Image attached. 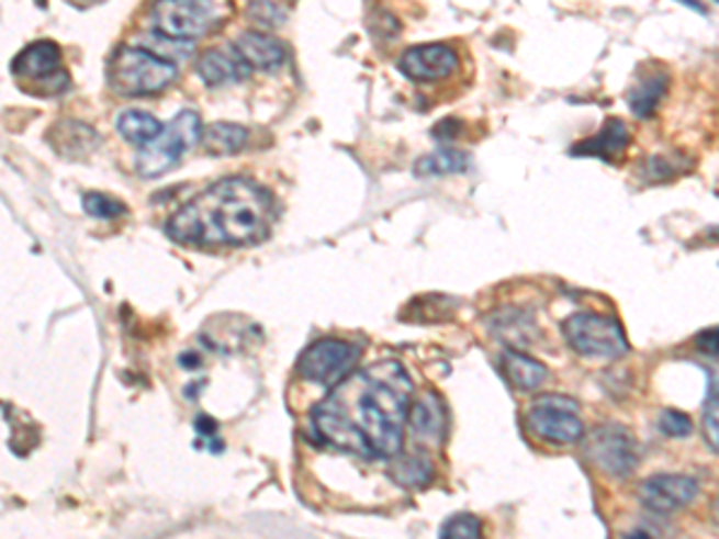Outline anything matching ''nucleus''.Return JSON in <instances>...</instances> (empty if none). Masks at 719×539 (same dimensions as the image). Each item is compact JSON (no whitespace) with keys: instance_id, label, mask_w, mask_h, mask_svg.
I'll list each match as a JSON object with an SVG mask.
<instances>
[{"instance_id":"obj_1","label":"nucleus","mask_w":719,"mask_h":539,"mask_svg":"<svg viewBox=\"0 0 719 539\" xmlns=\"http://www.w3.org/2000/svg\"><path fill=\"white\" fill-rule=\"evenodd\" d=\"M413 381L396 360L356 367L329 389L315 411L319 439L362 458H396L403 449Z\"/></svg>"},{"instance_id":"obj_2","label":"nucleus","mask_w":719,"mask_h":539,"mask_svg":"<svg viewBox=\"0 0 719 539\" xmlns=\"http://www.w3.org/2000/svg\"><path fill=\"white\" fill-rule=\"evenodd\" d=\"M273 223L269 190L250 178H224L180 206L166 231L180 245L240 247L265 240Z\"/></svg>"},{"instance_id":"obj_3","label":"nucleus","mask_w":719,"mask_h":539,"mask_svg":"<svg viewBox=\"0 0 719 539\" xmlns=\"http://www.w3.org/2000/svg\"><path fill=\"white\" fill-rule=\"evenodd\" d=\"M228 10V0H156L149 22L159 36L194 42L218 30Z\"/></svg>"},{"instance_id":"obj_4","label":"nucleus","mask_w":719,"mask_h":539,"mask_svg":"<svg viewBox=\"0 0 719 539\" xmlns=\"http://www.w3.org/2000/svg\"><path fill=\"white\" fill-rule=\"evenodd\" d=\"M176 80V63L144 46H123L113 58V85L125 97L159 94Z\"/></svg>"},{"instance_id":"obj_5","label":"nucleus","mask_w":719,"mask_h":539,"mask_svg":"<svg viewBox=\"0 0 719 539\" xmlns=\"http://www.w3.org/2000/svg\"><path fill=\"white\" fill-rule=\"evenodd\" d=\"M202 137V121L194 111H182L176 115V121L161 127V133L156 135L149 144L139 147L137 154V173L142 178H161L168 173L188 149Z\"/></svg>"},{"instance_id":"obj_6","label":"nucleus","mask_w":719,"mask_h":539,"mask_svg":"<svg viewBox=\"0 0 719 539\" xmlns=\"http://www.w3.org/2000/svg\"><path fill=\"white\" fill-rule=\"evenodd\" d=\"M564 336L571 350L593 360H619L631 350L623 326L607 314H573L564 324Z\"/></svg>"},{"instance_id":"obj_7","label":"nucleus","mask_w":719,"mask_h":539,"mask_svg":"<svg viewBox=\"0 0 719 539\" xmlns=\"http://www.w3.org/2000/svg\"><path fill=\"white\" fill-rule=\"evenodd\" d=\"M526 425L535 437L547 443L569 446L583 439V419L578 415V403L559 393H544L538 396L526 413Z\"/></svg>"},{"instance_id":"obj_8","label":"nucleus","mask_w":719,"mask_h":539,"mask_svg":"<svg viewBox=\"0 0 719 539\" xmlns=\"http://www.w3.org/2000/svg\"><path fill=\"white\" fill-rule=\"evenodd\" d=\"M362 350L348 340L324 338L312 344L297 358V374L317 386L332 389L346 374L356 370Z\"/></svg>"},{"instance_id":"obj_9","label":"nucleus","mask_w":719,"mask_h":539,"mask_svg":"<svg viewBox=\"0 0 719 539\" xmlns=\"http://www.w3.org/2000/svg\"><path fill=\"white\" fill-rule=\"evenodd\" d=\"M585 458L607 478H629L638 468L636 437L621 425L597 427L585 441Z\"/></svg>"},{"instance_id":"obj_10","label":"nucleus","mask_w":719,"mask_h":539,"mask_svg":"<svg viewBox=\"0 0 719 539\" xmlns=\"http://www.w3.org/2000/svg\"><path fill=\"white\" fill-rule=\"evenodd\" d=\"M12 72L42 97H58L70 87L68 72L60 68V48L54 42L30 44L12 63Z\"/></svg>"},{"instance_id":"obj_11","label":"nucleus","mask_w":719,"mask_h":539,"mask_svg":"<svg viewBox=\"0 0 719 539\" xmlns=\"http://www.w3.org/2000/svg\"><path fill=\"white\" fill-rule=\"evenodd\" d=\"M459 68V54L447 44H425L405 50L398 70L413 82H439Z\"/></svg>"},{"instance_id":"obj_12","label":"nucleus","mask_w":719,"mask_h":539,"mask_svg":"<svg viewBox=\"0 0 719 539\" xmlns=\"http://www.w3.org/2000/svg\"><path fill=\"white\" fill-rule=\"evenodd\" d=\"M640 502L652 513H674L693 504L700 494L698 480L688 475H655L640 484Z\"/></svg>"},{"instance_id":"obj_13","label":"nucleus","mask_w":719,"mask_h":539,"mask_svg":"<svg viewBox=\"0 0 719 539\" xmlns=\"http://www.w3.org/2000/svg\"><path fill=\"white\" fill-rule=\"evenodd\" d=\"M250 72L252 68L235 54V48L206 50V54L198 60V75L209 87H228V85L245 82L247 77H250Z\"/></svg>"},{"instance_id":"obj_14","label":"nucleus","mask_w":719,"mask_h":539,"mask_svg":"<svg viewBox=\"0 0 719 539\" xmlns=\"http://www.w3.org/2000/svg\"><path fill=\"white\" fill-rule=\"evenodd\" d=\"M233 48L250 68L257 70H279L288 58L285 46L267 32H243L235 38Z\"/></svg>"},{"instance_id":"obj_15","label":"nucleus","mask_w":719,"mask_h":539,"mask_svg":"<svg viewBox=\"0 0 719 539\" xmlns=\"http://www.w3.org/2000/svg\"><path fill=\"white\" fill-rule=\"evenodd\" d=\"M408 427L420 441L439 443L443 439L447 413H443V401L437 396V393H427V396H423L420 401H411Z\"/></svg>"},{"instance_id":"obj_16","label":"nucleus","mask_w":719,"mask_h":539,"mask_svg":"<svg viewBox=\"0 0 719 539\" xmlns=\"http://www.w3.org/2000/svg\"><path fill=\"white\" fill-rule=\"evenodd\" d=\"M631 144V133L626 127L623 121L619 117H611V121L605 123V127L591 139L581 142L578 147L571 149V156H597V159L614 161L617 156L626 151V147Z\"/></svg>"},{"instance_id":"obj_17","label":"nucleus","mask_w":719,"mask_h":539,"mask_svg":"<svg viewBox=\"0 0 719 539\" xmlns=\"http://www.w3.org/2000/svg\"><path fill=\"white\" fill-rule=\"evenodd\" d=\"M502 370H504V377L508 384L518 391L540 389L549 377L547 367L540 360L530 358V355H526V352H518L516 348H508L502 355Z\"/></svg>"},{"instance_id":"obj_18","label":"nucleus","mask_w":719,"mask_h":539,"mask_svg":"<svg viewBox=\"0 0 719 539\" xmlns=\"http://www.w3.org/2000/svg\"><path fill=\"white\" fill-rule=\"evenodd\" d=\"M666 91H670V75L666 72L640 77L636 87L631 89L629 106L640 121H645V117H652V113L658 111L660 101L666 97Z\"/></svg>"},{"instance_id":"obj_19","label":"nucleus","mask_w":719,"mask_h":539,"mask_svg":"<svg viewBox=\"0 0 719 539\" xmlns=\"http://www.w3.org/2000/svg\"><path fill=\"white\" fill-rule=\"evenodd\" d=\"M247 130L235 123H212L202 130V147L212 156H231L238 154L247 144Z\"/></svg>"},{"instance_id":"obj_20","label":"nucleus","mask_w":719,"mask_h":539,"mask_svg":"<svg viewBox=\"0 0 719 539\" xmlns=\"http://www.w3.org/2000/svg\"><path fill=\"white\" fill-rule=\"evenodd\" d=\"M161 123L156 121L154 115L144 113V111H127L121 115V121H117V133L123 135V139H127L130 144H135V147H144V144H149L156 135L161 133Z\"/></svg>"},{"instance_id":"obj_21","label":"nucleus","mask_w":719,"mask_h":539,"mask_svg":"<svg viewBox=\"0 0 719 539\" xmlns=\"http://www.w3.org/2000/svg\"><path fill=\"white\" fill-rule=\"evenodd\" d=\"M468 164H470L468 154H463V151H437V154L423 156V159L415 164V173L423 178L453 176V173H463Z\"/></svg>"},{"instance_id":"obj_22","label":"nucleus","mask_w":719,"mask_h":539,"mask_svg":"<svg viewBox=\"0 0 719 539\" xmlns=\"http://www.w3.org/2000/svg\"><path fill=\"white\" fill-rule=\"evenodd\" d=\"M391 478L403 486H425L435 478V468L425 456H403L391 468Z\"/></svg>"},{"instance_id":"obj_23","label":"nucleus","mask_w":719,"mask_h":539,"mask_svg":"<svg viewBox=\"0 0 719 539\" xmlns=\"http://www.w3.org/2000/svg\"><path fill=\"white\" fill-rule=\"evenodd\" d=\"M85 212L94 218H115V216H123L127 209L123 202L113 200V196L103 194V192H89L85 194Z\"/></svg>"},{"instance_id":"obj_24","label":"nucleus","mask_w":719,"mask_h":539,"mask_svg":"<svg viewBox=\"0 0 719 539\" xmlns=\"http://www.w3.org/2000/svg\"><path fill=\"white\" fill-rule=\"evenodd\" d=\"M480 535H482V523L475 516H470V513H459V516L449 518L439 530V537L443 539H461V537L475 539Z\"/></svg>"},{"instance_id":"obj_25","label":"nucleus","mask_w":719,"mask_h":539,"mask_svg":"<svg viewBox=\"0 0 719 539\" xmlns=\"http://www.w3.org/2000/svg\"><path fill=\"white\" fill-rule=\"evenodd\" d=\"M660 429L666 434V437L686 439L693 434V423H690V417L682 411H664L660 415Z\"/></svg>"},{"instance_id":"obj_26","label":"nucleus","mask_w":719,"mask_h":539,"mask_svg":"<svg viewBox=\"0 0 719 539\" xmlns=\"http://www.w3.org/2000/svg\"><path fill=\"white\" fill-rule=\"evenodd\" d=\"M250 15L259 27H267V30L283 24V12L273 3H269V0H257V3L250 8Z\"/></svg>"},{"instance_id":"obj_27","label":"nucleus","mask_w":719,"mask_h":539,"mask_svg":"<svg viewBox=\"0 0 719 539\" xmlns=\"http://www.w3.org/2000/svg\"><path fill=\"white\" fill-rule=\"evenodd\" d=\"M705 434H708V443L712 446V451L717 453L719 434H717V386H715V379L710 381V396H708V403H705Z\"/></svg>"},{"instance_id":"obj_28","label":"nucleus","mask_w":719,"mask_h":539,"mask_svg":"<svg viewBox=\"0 0 719 539\" xmlns=\"http://www.w3.org/2000/svg\"><path fill=\"white\" fill-rule=\"evenodd\" d=\"M643 173H648L650 180H664L674 173V166L666 164L664 156H652V159L645 161Z\"/></svg>"},{"instance_id":"obj_29","label":"nucleus","mask_w":719,"mask_h":539,"mask_svg":"<svg viewBox=\"0 0 719 539\" xmlns=\"http://www.w3.org/2000/svg\"><path fill=\"white\" fill-rule=\"evenodd\" d=\"M696 346H698L700 352L712 355V358H717V328H708V332H703L696 338Z\"/></svg>"},{"instance_id":"obj_30","label":"nucleus","mask_w":719,"mask_h":539,"mask_svg":"<svg viewBox=\"0 0 719 539\" xmlns=\"http://www.w3.org/2000/svg\"><path fill=\"white\" fill-rule=\"evenodd\" d=\"M198 429H200V431H206V434H214V431H216V425H214V419H206V417H200V419H198Z\"/></svg>"},{"instance_id":"obj_31","label":"nucleus","mask_w":719,"mask_h":539,"mask_svg":"<svg viewBox=\"0 0 719 539\" xmlns=\"http://www.w3.org/2000/svg\"><path fill=\"white\" fill-rule=\"evenodd\" d=\"M682 3L688 5V8H693V10H698V12H705V8L698 3V0H682Z\"/></svg>"}]
</instances>
